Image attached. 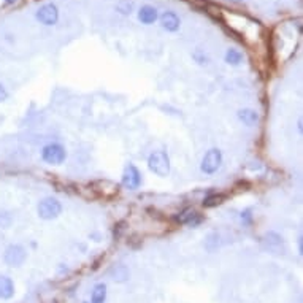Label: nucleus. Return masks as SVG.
Here are the masks:
<instances>
[{"instance_id": "f257e3e1", "label": "nucleus", "mask_w": 303, "mask_h": 303, "mask_svg": "<svg viewBox=\"0 0 303 303\" xmlns=\"http://www.w3.org/2000/svg\"><path fill=\"white\" fill-rule=\"evenodd\" d=\"M148 165H149V170L159 176H167L170 173V159H168L167 153L164 151H154L149 156Z\"/></svg>"}, {"instance_id": "f03ea898", "label": "nucleus", "mask_w": 303, "mask_h": 303, "mask_svg": "<svg viewBox=\"0 0 303 303\" xmlns=\"http://www.w3.org/2000/svg\"><path fill=\"white\" fill-rule=\"evenodd\" d=\"M62 213V205H60L59 200L53 199V197H48V199H43L40 203H39V216L42 219H56V217Z\"/></svg>"}, {"instance_id": "7ed1b4c3", "label": "nucleus", "mask_w": 303, "mask_h": 303, "mask_svg": "<svg viewBox=\"0 0 303 303\" xmlns=\"http://www.w3.org/2000/svg\"><path fill=\"white\" fill-rule=\"evenodd\" d=\"M65 149L64 146H60L57 143H51L48 144V146L43 148V153H42V157L43 161L51 164V165H60L64 161H65Z\"/></svg>"}, {"instance_id": "20e7f679", "label": "nucleus", "mask_w": 303, "mask_h": 303, "mask_svg": "<svg viewBox=\"0 0 303 303\" xmlns=\"http://www.w3.org/2000/svg\"><path fill=\"white\" fill-rule=\"evenodd\" d=\"M221 164H222V153L219 149H210L202 161V172L213 175L219 170Z\"/></svg>"}, {"instance_id": "39448f33", "label": "nucleus", "mask_w": 303, "mask_h": 303, "mask_svg": "<svg viewBox=\"0 0 303 303\" xmlns=\"http://www.w3.org/2000/svg\"><path fill=\"white\" fill-rule=\"evenodd\" d=\"M27 252L21 245H10L5 251L4 260L8 267H21L24 262H26Z\"/></svg>"}, {"instance_id": "423d86ee", "label": "nucleus", "mask_w": 303, "mask_h": 303, "mask_svg": "<svg viewBox=\"0 0 303 303\" xmlns=\"http://www.w3.org/2000/svg\"><path fill=\"white\" fill-rule=\"evenodd\" d=\"M37 19L45 24V26H53V24L57 22L59 19V11L57 7L53 4H46L43 5L39 11H37Z\"/></svg>"}, {"instance_id": "0eeeda50", "label": "nucleus", "mask_w": 303, "mask_h": 303, "mask_svg": "<svg viewBox=\"0 0 303 303\" xmlns=\"http://www.w3.org/2000/svg\"><path fill=\"white\" fill-rule=\"evenodd\" d=\"M123 184H124V187H127L130 191H135V189L140 187V184H141V175L137 170V167L129 165L126 168V172L123 175Z\"/></svg>"}, {"instance_id": "6e6552de", "label": "nucleus", "mask_w": 303, "mask_h": 303, "mask_svg": "<svg viewBox=\"0 0 303 303\" xmlns=\"http://www.w3.org/2000/svg\"><path fill=\"white\" fill-rule=\"evenodd\" d=\"M15 295V284L8 276H0V300H10Z\"/></svg>"}, {"instance_id": "1a4fd4ad", "label": "nucleus", "mask_w": 303, "mask_h": 303, "mask_svg": "<svg viewBox=\"0 0 303 303\" xmlns=\"http://www.w3.org/2000/svg\"><path fill=\"white\" fill-rule=\"evenodd\" d=\"M161 22L162 27L167 29L168 32H176L179 29V18L173 13V11H165V13L161 16Z\"/></svg>"}, {"instance_id": "9d476101", "label": "nucleus", "mask_w": 303, "mask_h": 303, "mask_svg": "<svg viewBox=\"0 0 303 303\" xmlns=\"http://www.w3.org/2000/svg\"><path fill=\"white\" fill-rule=\"evenodd\" d=\"M138 19L143 24H153L157 19V10L151 5H144L138 11Z\"/></svg>"}, {"instance_id": "9b49d317", "label": "nucleus", "mask_w": 303, "mask_h": 303, "mask_svg": "<svg viewBox=\"0 0 303 303\" xmlns=\"http://www.w3.org/2000/svg\"><path fill=\"white\" fill-rule=\"evenodd\" d=\"M238 118H240L241 123L249 126V127L256 126L259 123V115L254 110H240L238 111Z\"/></svg>"}, {"instance_id": "f8f14e48", "label": "nucleus", "mask_w": 303, "mask_h": 303, "mask_svg": "<svg viewBox=\"0 0 303 303\" xmlns=\"http://www.w3.org/2000/svg\"><path fill=\"white\" fill-rule=\"evenodd\" d=\"M197 217V213L196 210H192V208H186L184 211H181L178 216H176V221L179 224H191V225H196L199 222V219H196Z\"/></svg>"}, {"instance_id": "ddd939ff", "label": "nucleus", "mask_w": 303, "mask_h": 303, "mask_svg": "<svg viewBox=\"0 0 303 303\" xmlns=\"http://www.w3.org/2000/svg\"><path fill=\"white\" fill-rule=\"evenodd\" d=\"M106 300V286L103 283L95 284L91 294V303H105Z\"/></svg>"}, {"instance_id": "4468645a", "label": "nucleus", "mask_w": 303, "mask_h": 303, "mask_svg": "<svg viewBox=\"0 0 303 303\" xmlns=\"http://www.w3.org/2000/svg\"><path fill=\"white\" fill-rule=\"evenodd\" d=\"M241 59H243V54H241L238 50H227L225 53V62L227 64H232V65H238L241 62Z\"/></svg>"}, {"instance_id": "2eb2a0df", "label": "nucleus", "mask_w": 303, "mask_h": 303, "mask_svg": "<svg viewBox=\"0 0 303 303\" xmlns=\"http://www.w3.org/2000/svg\"><path fill=\"white\" fill-rule=\"evenodd\" d=\"M224 200H225V197L222 196V194H214V196H210L203 200V207L205 208H213V207H217V205H221Z\"/></svg>"}, {"instance_id": "dca6fc26", "label": "nucleus", "mask_w": 303, "mask_h": 303, "mask_svg": "<svg viewBox=\"0 0 303 303\" xmlns=\"http://www.w3.org/2000/svg\"><path fill=\"white\" fill-rule=\"evenodd\" d=\"M116 8L123 15H130L133 10V2H130V0H121V2L116 5Z\"/></svg>"}, {"instance_id": "f3484780", "label": "nucleus", "mask_w": 303, "mask_h": 303, "mask_svg": "<svg viewBox=\"0 0 303 303\" xmlns=\"http://www.w3.org/2000/svg\"><path fill=\"white\" fill-rule=\"evenodd\" d=\"M127 278H129V272L126 270V267H118L116 272H115V278H113V280L123 283V281L127 280Z\"/></svg>"}, {"instance_id": "a211bd4d", "label": "nucleus", "mask_w": 303, "mask_h": 303, "mask_svg": "<svg viewBox=\"0 0 303 303\" xmlns=\"http://www.w3.org/2000/svg\"><path fill=\"white\" fill-rule=\"evenodd\" d=\"M11 224V214L8 213H0V227H8Z\"/></svg>"}, {"instance_id": "6ab92c4d", "label": "nucleus", "mask_w": 303, "mask_h": 303, "mask_svg": "<svg viewBox=\"0 0 303 303\" xmlns=\"http://www.w3.org/2000/svg\"><path fill=\"white\" fill-rule=\"evenodd\" d=\"M194 59H196L199 64H207V60H208V57L205 56L200 50H197L196 53H194Z\"/></svg>"}, {"instance_id": "aec40b11", "label": "nucleus", "mask_w": 303, "mask_h": 303, "mask_svg": "<svg viewBox=\"0 0 303 303\" xmlns=\"http://www.w3.org/2000/svg\"><path fill=\"white\" fill-rule=\"evenodd\" d=\"M7 99H8V92H7V89L2 86V84H0V103L5 102Z\"/></svg>"}, {"instance_id": "412c9836", "label": "nucleus", "mask_w": 303, "mask_h": 303, "mask_svg": "<svg viewBox=\"0 0 303 303\" xmlns=\"http://www.w3.org/2000/svg\"><path fill=\"white\" fill-rule=\"evenodd\" d=\"M7 4H13V2H16V0H5Z\"/></svg>"}, {"instance_id": "4be33fe9", "label": "nucleus", "mask_w": 303, "mask_h": 303, "mask_svg": "<svg viewBox=\"0 0 303 303\" xmlns=\"http://www.w3.org/2000/svg\"><path fill=\"white\" fill-rule=\"evenodd\" d=\"M234 2H241V0H234Z\"/></svg>"}]
</instances>
